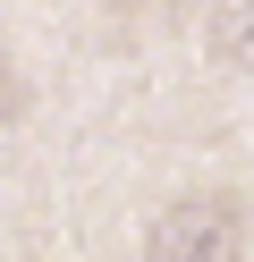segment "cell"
<instances>
[{"instance_id":"cell-1","label":"cell","mask_w":254,"mask_h":262,"mask_svg":"<svg viewBox=\"0 0 254 262\" xmlns=\"http://www.w3.org/2000/svg\"><path fill=\"white\" fill-rule=\"evenodd\" d=\"M246 245V211L229 186H195L144 228V262H237Z\"/></svg>"},{"instance_id":"cell-2","label":"cell","mask_w":254,"mask_h":262,"mask_svg":"<svg viewBox=\"0 0 254 262\" xmlns=\"http://www.w3.org/2000/svg\"><path fill=\"white\" fill-rule=\"evenodd\" d=\"M212 59L220 68H246L254 76V0H212Z\"/></svg>"},{"instance_id":"cell-3","label":"cell","mask_w":254,"mask_h":262,"mask_svg":"<svg viewBox=\"0 0 254 262\" xmlns=\"http://www.w3.org/2000/svg\"><path fill=\"white\" fill-rule=\"evenodd\" d=\"M0 119H17V68H9V51H0Z\"/></svg>"},{"instance_id":"cell-4","label":"cell","mask_w":254,"mask_h":262,"mask_svg":"<svg viewBox=\"0 0 254 262\" xmlns=\"http://www.w3.org/2000/svg\"><path fill=\"white\" fill-rule=\"evenodd\" d=\"M127 9H152V0H127Z\"/></svg>"}]
</instances>
